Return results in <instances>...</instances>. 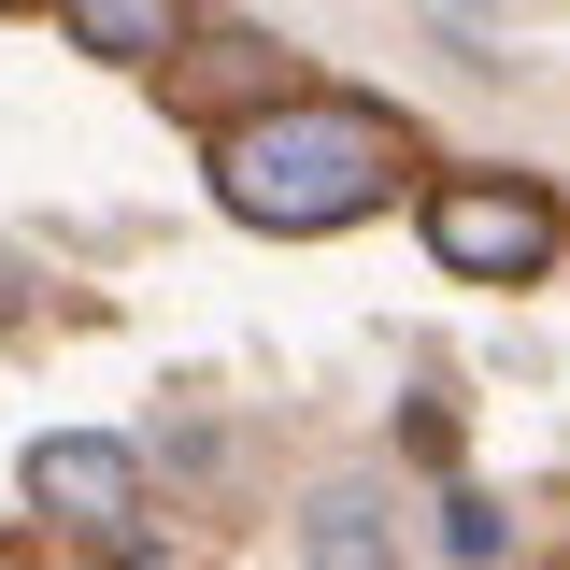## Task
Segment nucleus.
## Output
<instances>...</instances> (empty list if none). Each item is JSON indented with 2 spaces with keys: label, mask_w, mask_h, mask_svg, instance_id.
<instances>
[{
  "label": "nucleus",
  "mask_w": 570,
  "mask_h": 570,
  "mask_svg": "<svg viewBox=\"0 0 570 570\" xmlns=\"http://www.w3.org/2000/svg\"><path fill=\"white\" fill-rule=\"evenodd\" d=\"M29 499H43L58 528H86V542H129V528H142V456L58 428V442H29Z\"/></svg>",
  "instance_id": "3"
},
{
  "label": "nucleus",
  "mask_w": 570,
  "mask_h": 570,
  "mask_svg": "<svg viewBox=\"0 0 570 570\" xmlns=\"http://www.w3.org/2000/svg\"><path fill=\"white\" fill-rule=\"evenodd\" d=\"M385 186H400V115H371V100H272L214 142V200L243 228H285V243L371 214Z\"/></svg>",
  "instance_id": "1"
},
{
  "label": "nucleus",
  "mask_w": 570,
  "mask_h": 570,
  "mask_svg": "<svg viewBox=\"0 0 570 570\" xmlns=\"http://www.w3.org/2000/svg\"><path fill=\"white\" fill-rule=\"evenodd\" d=\"M299 557H400V513H385V485H328L314 513H299Z\"/></svg>",
  "instance_id": "5"
},
{
  "label": "nucleus",
  "mask_w": 570,
  "mask_h": 570,
  "mask_svg": "<svg viewBox=\"0 0 570 570\" xmlns=\"http://www.w3.org/2000/svg\"><path fill=\"white\" fill-rule=\"evenodd\" d=\"M58 14H71V43H86V58H129V71L171 58V0H58Z\"/></svg>",
  "instance_id": "4"
},
{
  "label": "nucleus",
  "mask_w": 570,
  "mask_h": 570,
  "mask_svg": "<svg viewBox=\"0 0 570 570\" xmlns=\"http://www.w3.org/2000/svg\"><path fill=\"white\" fill-rule=\"evenodd\" d=\"M428 257L456 285H528L557 257V200L542 186H428Z\"/></svg>",
  "instance_id": "2"
},
{
  "label": "nucleus",
  "mask_w": 570,
  "mask_h": 570,
  "mask_svg": "<svg viewBox=\"0 0 570 570\" xmlns=\"http://www.w3.org/2000/svg\"><path fill=\"white\" fill-rule=\"evenodd\" d=\"M0 14H43V0H0Z\"/></svg>",
  "instance_id": "7"
},
{
  "label": "nucleus",
  "mask_w": 570,
  "mask_h": 570,
  "mask_svg": "<svg viewBox=\"0 0 570 570\" xmlns=\"http://www.w3.org/2000/svg\"><path fill=\"white\" fill-rule=\"evenodd\" d=\"M513 528H499V499H442V557H499Z\"/></svg>",
  "instance_id": "6"
}]
</instances>
